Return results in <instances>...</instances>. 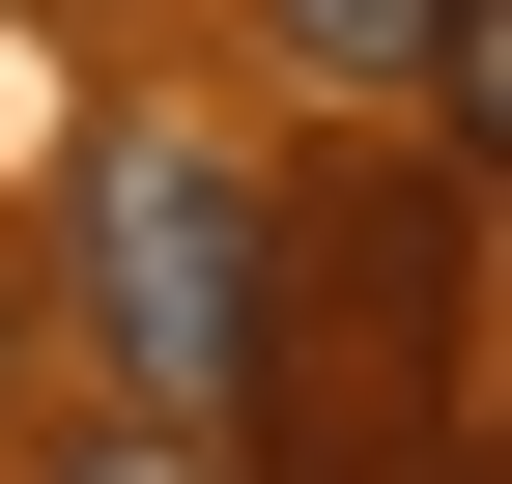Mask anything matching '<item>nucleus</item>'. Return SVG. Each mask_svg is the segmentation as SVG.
I'll return each instance as SVG.
<instances>
[{
	"mask_svg": "<svg viewBox=\"0 0 512 484\" xmlns=\"http://www.w3.org/2000/svg\"><path fill=\"white\" fill-rule=\"evenodd\" d=\"M456 171H313L285 200V285H256V399H228V484H427L456 428Z\"/></svg>",
	"mask_w": 512,
	"mask_h": 484,
	"instance_id": "nucleus-1",
	"label": "nucleus"
},
{
	"mask_svg": "<svg viewBox=\"0 0 512 484\" xmlns=\"http://www.w3.org/2000/svg\"><path fill=\"white\" fill-rule=\"evenodd\" d=\"M256 285H285V200L228 143H171V114H114L86 143V371L143 428H228L256 399Z\"/></svg>",
	"mask_w": 512,
	"mask_h": 484,
	"instance_id": "nucleus-2",
	"label": "nucleus"
},
{
	"mask_svg": "<svg viewBox=\"0 0 512 484\" xmlns=\"http://www.w3.org/2000/svg\"><path fill=\"white\" fill-rule=\"evenodd\" d=\"M256 29H285L313 86H427V57H456V0H256Z\"/></svg>",
	"mask_w": 512,
	"mask_h": 484,
	"instance_id": "nucleus-3",
	"label": "nucleus"
},
{
	"mask_svg": "<svg viewBox=\"0 0 512 484\" xmlns=\"http://www.w3.org/2000/svg\"><path fill=\"white\" fill-rule=\"evenodd\" d=\"M427 114H456V171L512 200V0H456V57H427Z\"/></svg>",
	"mask_w": 512,
	"mask_h": 484,
	"instance_id": "nucleus-4",
	"label": "nucleus"
},
{
	"mask_svg": "<svg viewBox=\"0 0 512 484\" xmlns=\"http://www.w3.org/2000/svg\"><path fill=\"white\" fill-rule=\"evenodd\" d=\"M57 484H228V428H143V399H86V428H57Z\"/></svg>",
	"mask_w": 512,
	"mask_h": 484,
	"instance_id": "nucleus-5",
	"label": "nucleus"
},
{
	"mask_svg": "<svg viewBox=\"0 0 512 484\" xmlns=\"http://www.w3.org/2000/svg\"><path fill=\"white\" fill-rule=\"evenodd\" d=\"M0 399H29V257H0Z\"/></svg>",
	"mask_w": 512,
	"mask_h": 484,
	"instance_id": "nucleus-6",
	"label": "nucleus"
}]
</instances>
